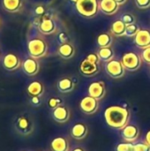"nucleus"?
I'll return each mask as SVG.
<instances>
[{"label":"nucleus","instance_id":"22","mask_svg":"<svg viewBox=\"0 0 150 151\" xmlns=\"http://www.w3.org/2000/svg\"><path fill=\"white\" fill-rule=\"evenodd\" d=\"M3 7L9 12H18L23 6L22 0H3Z\"/></svg>","mask_w":150,"mask_h":151},{"label":"nucleus","instance_id":"39","mask_svg":"<svg viewBox=\"0 0 150 151\" xmlns=\"http://www.w3.org/2000/svg\"><path fill=\"white\" fill-rule=\"evenodd\" d=\"M72 151H85V150H84V149H82V148H80V147H78V148L73 149Z\"/></svg>","mask_w":150,"mask_h":151},{"label":"nucleus","instance_id":"36","mask_svg":"<svg viewBox=\"0 0 150 151\" xmlns=\"http://www.w3.org/2000/svg\"><path fill=\"white\" fill-rule=\"evenodd\" d=\"M34 12L35 14H37L38 16H42L45 13V8L42 5H38L35 7L34 9Z\"/></svg>","mask_w":150,"mask_h":151},{"label":"nucleus","instance_id":"4","mask_svg":"<svg viewBox=\"0 0 150 151\" xmlns=\"http://www.w3.org/2000/svg\"><path fill=\"white\" fill-rule=\"evenodd\" d=\"M15 129L16 131L22 135H29L34 132V124L30 116L27 114H22L19 116L15 121Z\"/></svg>","mask_w":150,"mask_h":151},{"label":"nucleus","instance_id":"9","mask_svg":"<svg viewBox=\"0 0 150 151\" xmlns=\"http://www.w3.org/2000/svg\"><path fill=\"white\" fill-rule=\"evenodd\" d=\"M134 43L141 50L150 47V30L145 28L140 29L134 36Z\"/></svg>","mask_w":150,"mask_h":151},{"label":"nucleus","instance_id":"13","mask_svg":"<svg viewBox=\"0 0 150 151\" xmlns=\"http://www.w3.org/2000/svg\"><path fill=\"white\" fill-rule=\"evenodd\" d=\"M21 65L22 64L20 63V60L18 58V56H16L15 54H12V53L6 54L3 59L4 68L7 71H10V72H12V71L19 69Z\"/></svg>","mask_w":150,"mask_h":151},{"label":"nucleus","instance_id":"35","mask_svg":"<svg viewBox=\"0 0 150 151\" xmlns=\"http://www.w3.org/2000/svg\"><path fill=\"white\" fill-rule=\"evenodd\" d=\"M30 104L34 106H39L42 104L41 96H31L30 97Z\"/></svg>","mask_w":150,"mask_h":151},{"label":"nucleus","instance_id":"8","mask_svg":"<svg viewBox=\"0 0 150 151\" xmlns=\"http://www.w3.org/2000/svg\"><path fill=\"white\" fill-rule=\"evenodd\" d=\"M88 96L95 98L96 100L103 99L106 95V88L103 81H94L92 82L88 88Z\"/></svg>","mask_w":150,"mask_h":151},{"label":"nucleus","instance_id":"15","mask_svg":"<svg viewBox=\"0 0 150 151\" xmlns=\"http://www.w3.org/2000/svg\"><path fill=\"white\" fill-rule=\"evenodd\" d=\"M119 8V4L115 0H101L99 4L100 11L105 15L115 14Z\"/></svg>","mask_w":150,"mask_h":151},{"label":"nucleus","instance_id":"33","mask_svg":"<svg viewBox=\"0 0 150 151\" xmlns=\"http://www.w3.org/2000/svg\"><path fill=\"white\" fill-rule=\"evenodd\" d=\"M58 40H59V42H61V44H62V43H67V42H69V41H70V37H69V35H67V33H65V32H61V33H59V35H58Z\"/></svg>","mask_w":150,"mask_h":151},{"label":"nucleus","instance_id":"21","mask_svg":"<svg viewBox=\"0 0 150 151\" xmlns=\"http://www.w3.org/2000/svg\"><path fill=\"white\" fill-rule=\"evenodd\" d=\"M57 87L58 91L61 93H70L74 89L75 84L71 78L65 77V78L60 79L57 81Z\"/></svg>","mask_w":150,"mask_h":151},{"label":"nucleus","instance_id":"3","mask_svg":"<svg viewBox=\"0 0 150 151\" xmlns=\"http://www.w3.org/2000/svg\"><path fill=\"white\" fill-rule=\"evenodd\" d=\"M27 50L30 57L37 59L44 57L47 54L48 45L46 42L42 38H33L27 43Z\"/></svg>","mask_w":150,"mask_h":151},{"label":"nucleus","instance_id":"25","mask_svg":"<svg viewBox=\"0 0 150 151\" xmlns=\"http://www.w3.org/2000/svg\"><path fill=\"white\" fill-rule=\"evenodd\" d=\"M96 42L100 48L111 47L112 42V36L109 33H103L98 35Z\"/></svg>","mask_w":150,"mask_h":151},{"label":"nucleus","instance_id":"19","mask_svg":"<svg viewBox=\"0 0 150 151\" xmlns=\"http://www.w3.org/2000/svg\"><path fill=\"white\" fill-rule=\"evenodd\" d=\"M57 53H58V55L62 58H64V59H70L75 54V48L70 42L62 43L58 47V49H57Z\"/></svg>","mask_w":150,"mask_h":151},{"label":"nucleus","instance_id":"6","mask_svg":"<svg viewBox=\"0 0 150 151\" xmlns=\"http://www.w3.org/2000/svg\"><path fill=\"white\" fill-rule=\"evenodd\" d=\"M105 71L107 74L113 79H120L125 75L126 68L122 61L111 59L105 65Z\"/></svg>","mask_w":150,"mask_h":151},{"label":"nucleus","instance_id":"38","mask_svg":"<svg viewBox=\"0 0 150 151\" xmlns=\"http://www.w3.org/2000/svg\"><path fill=\"white\" fill-rule=\"evenodd\" d=\"M115 1H116V2H117L118 4H119V5H121V4H126L127 0H115Z\"/></svg>","mask_w":150,"mask_h":151},{"label":"nucleus","instance_id":"12","mask_svg":"<svg viewBox=\"0 0 150 151\" xmlns=\"http://www.w3.org/2000/svg\"><path fill=\"white\" fill-rule=\"evenodd\" d=\"M80 71L84 76L92 77L99 73V65L90 62L85 58L80 65Z\"/></svg>","mask_w":150,"mask_h":151},{"label":"nucleus","instance_id":"5","mask_svg":"<svg viewBox=\"0 0 150 151\" xmlns=\"http://www.w3.org/2000/svg\"><path fill=\"white\" fill-rule=\"evenodd\" d=\"M126 70L129 72H135L140 69L142 63L141 57L133 51L126 52L123 55L121 59Z\"/></svg>","mask_w":150,"mask_h":151},{"label":"nucleus","instance_id":"20","mask_svg":"<svg viewBox=\"0 0 150 151\" xmlns=\"http://www.w3.org/2000/svg\"><path fill=\"white\" fill-rule=\"evenodd\" d=\"M27 92L29 96H42L44 93V87L38 81H32L27 88Z\"/></svg>","mask_w":150,"mask_h":151},{"label":"nucleus","instance_id":"23","mask_svg":"<svg viewBox=\"0 0 150 151\" xmlns=\"http://www.w3.org/2000/svg\"><path fill=\"white\" fill-rule=\"evenodd\" d=\"M126 25L121 19H117L112 23L111 31L115 36H124L126 35Z\"/></svg>","mask_w":150,"mask_h":151},{"label":"nucleus","instance_id":"2","mask_svg":"<svg viewBox=\"0 0 150 151\" xmlns=\"http://www.w3.org/2000/svg\"><path fill=\"white\" fill-rule=\"evenodd\" d=\"M75 5L78 12L88 19L95 17L99 11L97 0H78Z\"/></svg>","mask_w":150,"mask_h":151},{"label":"nucleus","instance_id":"11","mask_svg":"<svg viewBox=\"0 0 150 151\" xmlns=\"http://www.w3.org/2000/svg\"><path fill=\"white\" fill-rule=\"evenodd\" d=\"M121 136L127 142H135L140 136V130L138 127L134 125H126L123 129H121Z\"/></svg>","mask_w":150,"mask_h":151},{"label":"nucleus","instance_id":"31","mask_svg":"<svg viewBox=\"0 0 150 151\" xmlns=\"http://www.w3.org/2000/svg\"><path fill=\"white\" fill-rule=\"evenodd\" d=\"M135 4L139 9H148L150 7V0H135Z\"/></svg>","mask_w":150,"mask_h":151},{"label":"nucleus","instance_id":"17","mask_svg":"<svg viewBox=\"0 0 150 151\" xmlns=\"http://www.w3.org/2000/svg\"><path fill=\"white\" fill-rule=\"evenodd\" d=\"M88 133V127L83 123L75 124L71 129V136L75 140H83L87 137Z\"/></svg>","mask_w":150,"mask_h":151},{"label":"nucleus","instance_id":"29","mask_svg":"<svg viewBox=\"0 0 150 151\" xmlns=\"http://www.w3.org/2000/svg\"><path fill=\"white\" fill-rule=\"evenodd\" d=\"M126 25H131L136 23V19L132 13H124L120 19Z\"/></svg>","mask_w":150,"mask_h":151},{"label":"nucleus","instance_id":"32","mask_svg":"<svg viewBox=\"0 0 150 151\" xmlns=\"http://www.w3.org/2000/svg\"><path fill=\"white\" fill-rule=\"evenodd\" d=\"M141 58L142 60L146 63V64H149L150 65V47L149 48H146L142 50L141 52Z\"/></svg>","mask_w":150,"mask_h":151},{"label":"nucleus","instance_id":"7","mask_svg":"<svg viewBox=\"0 0 150 151\" xmlns=\"http://www.w3.org/2000/svg\"><path fill=\"white\" fill-rule=\"evenodd\" d=\"M99 108V102L95 98L90 96H86L83 97L80 103V111L88 115L94 114L97 111Z\"/></svg>","mask_w":150,"mask_h":151},{"label":"nucleus","instance_id":"18","mask_svg":"<svg viewBox=\"0 0 150 151\" xmlns=\"http://www.w3.org/2000/svg\"><path fill=\"white\" fill-rule=\"evenodd\" d=\"M51 151H69V142L65 137H56L50 142Z\"/></svg>","mask_w":150,"mask_h":151},{"label":"nucleus","instance_id":"34","mask_svg":"<svg viewBox=\"0 0 150 151\" xmlns=\"http://www.w3.org/2000/svg\"><path fill=\"white\" fill-rule=\"evenodd\" d=\"M86 58L95 64H99V62H100V58H99V56L97 53H90L87 56Z\"/></svg>","mask_w":150,"mask_h":151},{"label":"nucleus","instance_id":"24","mask_svg":"<svg viewBox=\"0 0 150 151\" xmlns=\"http://www.w3.org/2000/svg\"><path fill=\"white\" fill-rule=\"evenodd\" d=\"M98 56L100 60L103 61V62H109L111 59H113L114 57V51L111 47H103V48H100L99 51H98Z\"/></svg>","mask_w":150,"mask_h":151},{"label":"nucleus","instance_id":"30","mask_svg":"<svg viewBox=\"0 0 150 151\" xmlns=\"http://www.w3.org/2000/svg\"><path fill=\"white\" fill-rule=\"evenodd\" d=\"M133 151H150V146L145 142H139L134 144Z\"/></svg>","mask_w":150,"mask_h":151},{"label":"nucleus","instance_id":"16","mask_svg":"<svg viewBox=\"0 0 150 151\" xmlns=\"http://www.w3.org/2000/svg\"><path fill=\"white\" fill-rule=\"evenodd\" d=\"M39 30L42 34L49 35L55 33L57 29V25L55 21L50 18H44L39 24Z\"/></svg>","mask_w":150,"mask_h":151},{"label":"nucleus","instance_id":"14","mask_svg":"<svg viewBox=\"0 0 150 151\" xmlns=\"http://www.w3.org/2000/svg\"><path fill=\"white\" fill-rule=\"evenodd\" d=\"M70 110L65 105H60L52 111V118L57 123H65L70 119Z\"/></svg>","mask_w":150,"mask_h":151},{"label":"nucleus","instance_id":"40","mask_svg":"<svg viewBox=\"0 0 150 151\" xmlns=\"http://www.w3.org/2000/svg\"><path fill=\"white\" fill-rule=\"evenodd\" d=\"M70 1H71V2H73V3H75V4H76L78 0H70Z\"/></svg>","mask_w":150,"mask_h":151},{"label":"nucleus","instance_id":"26","mask_svg":"<svg viewBox=\"0 0 150 151\" xmlns=\"http://www.w3.org/2000/svg\"><path fill=\"white\" fill-rule=\"evenodd\" d=\"M140 27L139 26L134 23V24H131V25H126V35L128 37H133L137 35V33L139 32Z\"/></svg>","mask_w":150,"mask_h":151},{"label":"nucleus","instance_id":"37","mask_svg":"<svg viewBox=\"0 0 150 151\" xmlns=\"http://www.w3.org/2000/svg\"><path fill=\"white\" fill-rule=\"evenodd\" d=\"M145 142L150 146V130L146 134V137H145Z\"/></svg>","mask_w":150,"mask_h":151},{"label":"nucleus","instance_id":"28","mask_svg":"<svg viewBox=\"0 0 150 151\" xmlns=\"http://www.w3.org/2000/svg\"><path fill=\"white\" fill-rule=\"evenodd\" d=\"M62 104H63V100L59 97H51L48 101V106L51 110H54L57 107L62 105Z\"/></svg>","mask_w":150,"mask_h":151},{"label":"nucleus","instance_id":"10","mask_svg":"<svg viewBox=\"0 0 150 151\" xmlns=\"http://www.w3.org/2000/svg\"><path fill=\"white\" fill-rule=\"evenodd\" d=\"M21 65H22L23 72L28 76L36 75L39 72V69H40V65H39L37 59L34 58H32V57L26 58L23 61Z\"/></svg>","mask_w":150,"mask_h":151},{"label":"nucleus","instance_id":"1","mask_svg":"<svg viewBox=\"0 0 150 151\" xmlns=\"http://www.w3.org/2000/svg\"><path fill=\"white\" fill-rule=\"evenodd\" d=\"M104 119L109 127L117 130H121L128 125L130 113L126 108L118 105H112L105 110Z\"/></svg>","mask_w":150,"mask_h":151},{"label":"nucleus","instance_id":"27","mask_svg":"<svg viewBox=\"0 0 150 151\" xmlns=\"http://www.w3.org/2000/svg\"><path fill=\"white\" fill-rule=\"evenodd\" d=\"M133 142H121L117 145L116 151H133Z\"/></svg>","mask_w":150,"mask_h":151}]
</instances>
